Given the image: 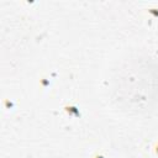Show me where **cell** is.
<instances>
[{
	"label": "cell",
	"mask_w": 158,
	"mask_h": 158,
	"mask_svg": "<svg viewBox=\"0 0 158 158\" xmlns=\"http://www.w3.org/2000/svg\"><path fill=\"white\" fill-rule=\"evenodd\" d=\"M64 110L70 115V116H75V117H78V116H80V112H79V109L75 106V105H72V104H67L65 106H64Z\"/></svg>",
	"instance_id": "1"
},
{
	"label": "cell",
	"mask_w": 158,
	"mask_h": 158,
	"mask_svg": "<svg viewBox=\"0 0 158 158\" xmlns=\"http://www.w3.org/2000/svg\"><path fill=\"white\" fill-rule=\"evenodd\" d=\"M149 12H152L153 15H156V16H158V9H147Z\"/></svg>",
	"instance_id": "2"
},
{
	"label": "cell",
	"mask_w": 158,
	"mask_h": 158,
	"mask_svg": "<svg viewBox=\"0 0 158 158\" xmlns=\"http://www.w3.org/2000/svg\"><path fill=\"white\" fill-rule=\"evenodd\" d=\"M91 158H105V157H104V156H102L100 152H96V153H95V154H94Z\"/></svg>",
	"instance_id": "3"
},
{
	"label": "cell",
	"mask_w": 158,
	"mask_h": 158,
	"mask_svg": "<svg viewBox=\"0 0 158 158\" xmlns=\"http://www.w3.org/2000/svg\"><path fill=\"white\" fill-rule=\"evenodd\" d=\"M153 151H154V153H156V154H158V143L153 147Z\"/></svg>",
	"instance_id": "4"
}]
</instances>
